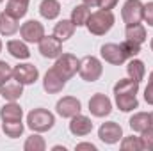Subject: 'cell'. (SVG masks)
Segmentation results:
<instances>
[{
  "label": "cell",
  "instance_id": "6da1fadb",
  "mask_svg": "<svg viewBox=\"0 0 153 151\" xmlns=\"http://www.w3.org/2000/svg\"><path fill=\"white\" fill-rule=\"evenodd\" d=\"M114 14L112 11H105V9H100L96 13H93L85 23L87 30L93 34V36H105L112 27H114Z\"/></svg>",
  "mask_w": 153,
  "mask_h": 151
},
{
  "label": "cell",
  "instance_id": "7a4b0ae2",
  "mask_svg": "<svg viewBox=\"0 0 153 151\" xmlns=\"http://www.w3.org/2000/svg\"><path fill=\"white\" fill-rule=\"evenodd\" d=\"M53 124H55V115L46 109H34L27 114V126L32 132L38 133L48 132L53 128Z\"/></svg>",
  "mask_w": 153,
  "mask_h": 151
},
{
  "label": "cell",
  "instance_id": "3957f363",
  "mask_svg": "<svg viewBox=\"0 0 153 151\" xmlns=\"http://www.w3.org/2000/svg\"><path fill=\"white\" fill-rule=\"evenodd\" d=\"M103 73V66L100 62L98 57L94 55H85L84 59H80V64H78V75L82 80L85 82H96Z\"/></svg>",
  "mask_w": 153,
  "mask_h": 151
},
{
  "label": "cell",
  "instance_id": "277c9868",
  "mask_svg": "<svg viewBox=\"0 0 153 151\" xmlns=\"http://www.w3.org/2000/svg\"><path fill=\"white\" fill-rule=\"evenodd\" d=\"M78 64H80V59H76L75 55H71V53H61L55 59V64L52 68L68 82L71 76H75L78 73Z\"/></svg>",
  "mask_w": 153,
  "mask_h": 151
},
{
  "label": "cell",
  "instance_id": "5b68a950",
  "mask_svg": "<svg viewBox=\"0 0 153 151\" xmlns=\"http://www.w3.org/2000/svg\"><path fill=\"white\" fill-rule=\"evenodd\" d=\"M143 7H144V4L141 0H126L123 4V9H121L123 21L126 25L141 23V20H143Z\"/></svg>",
  "mask_w": 153,
  "mask_h": 151
},
{
  "label": "cell",
  "instance_id": "8992f818",
  "mask_svg": "<svg viewBox=\"0 0 153 151\" xmlns=\"http://www.w3.org/2000/svg\"><path fill=\"white\" fill-rule=\"evenodd\" d=\"M20 36H22V39L25 43H39L45 38V27H43V23H39L38 20H29V21L22 23Z\"/></svg>",
  "mask_w": 153,
  "mask_h": 151
},
{
  "label": "cell",
  "instance_id": "52a82bcc",
  "mask_svg": "<svg viewBox=\"0 0 153 151\" xmlns=\"http://www.w3.org/2000/svg\"><path fill=\"white\" fill-rule=\"evenodd\" d=\"M13 78L18 80L22 85H32L39 78V71L34 64H29V62L18 64L13 68Z\"/></svg>",
  "mask_w": 153,
  "mask_h": 151
},
{
  "label": "cell",
  "instance_id": "ba28073f",
  "mask_svg": "<svg viewBox=\"0 0 153 151\" xmlns=\"http://www.w3.org/2000/svg\"><path fill=\"white\" fill-rule=\"evenodd\" d=\"M89 112L93 114L94 117H107L109 114L112 112V101L105 94L96 93L89 100Z\"/></svg>",
  "mask_w": 153,
  "mask_h": 151
},
{
  "label": "cell",
  "instance_id": "9c48e42d",
  "mask_svg": "<svg viewBox=\"0 0 153 151\" xmlns=\"http://www.w3.org/2000/svg\"><path fill=\"white\" fill-rule=\"evenodd\" d=\"M98 137L105 144H116L123 139V128L114 121H107L98 128Z\"/></svg>",
  "mask_w": 153,
  "mask_h": 151
},
{
  "label": "cell",
  "instance_id": "30bf717a",
  "mask_svg": "<svg viewBox=\"0 0 153 151\" xmlns=\"http://www.w3.org/2000/svg\"><path fill=\"white\" fill-rule=\"evenodd\" d=\"M38 44L41 55L46 59H57L62 53V41L55 36H45Z\"/></svg>",
  "mask_w": 153,
  "mask_h": 151
},
{
  "label": "cell",
  "instance_id": "8fae6325",
  "mask_svg": "<svg viewBox=\"0 0 153 151\" xmlns=\"http://www.w3.org/2000/svg\"><path fill=\"white\" fill-rule=\"evenodd\" d=\"M55 110H57V114H59L61 117L71 119L73 115L80 114L82 103H80V100H76L75 96H64V98H61V100L57 101Z\"/></svg>",
  "mask_w": 153,
  "mask_h": 151
},
{
  "label": "cell",
  "instance_id": "7c38bea8",
  "mask_svg": "<svg viewBox=\"0 0 153 151\" xmlns=\"http://www.w3.org/2000/svg\"><path fill=\"white\" fill-rule=\"evenodd\" d=\"M100 53H102V59L112 66H119L126 61V55L121 48V44H116V43H107L100 48Z\"/></svg>",
  "mask_w": 153,
  "mask_h": 151
},
{
  "label": "cell",
  "instance_id": "4fadbf2b",
  "mask_svg": "<svg viewBox=\"0 0 153 151\" xmlns=\"http://www.w3.org/2000/svg\"><path fill=\"white\" fill-rule=\"evenodd\" d=\"M64 87H66V80L59 75L53 68H50V70L45 73V78H43V89H45L48 94H57V93H61Z\"/></svg>",
  "mask_w": 153,
  "mask_h": 151
},
{
  "label": "cell",
  "instance_id": "5bb4252c",
  "mask_svg": "<svg viewBox=\"0 0 153 151\" xmlns=\"http://www.w3.org/2000/svg\"><path fill=\"white\" fill-rule=\"evenodd\" d=\"M70 132L76 135V137H85L93 132V123L87 115H82V114H76L71 117V123H70Z\"/></svg>",
  "mask_w": 153,
  "mask_h": 151
},
{
  "label": "cell",
  "instance_id": "9a60e30c",
  "mask_svg": "<svg viewBox=\"0 0 153 151\" xmlns=\"http://www.w3.org/2000/svg\"><path fill=\"white\" fill-rule=\"evenodd\" d=\"M22 94H23V85L14 78H9L5 84L0 85V96L7 101H16L22 98Z\"/></svg>",
  "mask_w": 153,
  "mask_h": 151
},
{
  "label": "cell",
  "instance_id": "2e32d148",
  "mask_svg": "<svg viewBox=\"0 0 153 151\" xmlns=\"http://www.w3.org/2000/svg\"><path fill=\"white\" fill-rule=\"evenodd\" d=\"M7 52H9L14 59H18V61H25V59L30 57L29 46L25 44V41H20V39H11V41H7Z\"/></svg>",
  "mask_w": 153,
  "mask_h": 151
},
{
  "label": "cell",
  "instance_id": "e0dca14e",
  "mask_svg": "<svg viewBox=\"0 0 153 151\" xmlns=\"http://www.w3.org/2000/svg\"><path fill=\"white\" fill-rule=\"evenodd\" d=\"M20 30V25H18V20L13 18L11 14H7L5 11L0 13V34L2 36H14L16 32Z\"/></svg>",
  "mask_w": 153,
  "mask_h": 151
},
{
  "label": "cell",
  "instance_id": "ac0fdd59",
  "mask_svg": "<svg viewBox=\"0 0 153 151\" xmlns=\"http://www.w3.org/2000/svg\"><path fill=\"white\" fill-rule=\"evenodd\" d=\"M23 109L16 101H9L0 109V119L2 121H22Z\"/></svg>",
  "mask_w": 153,
  "mask_h": 151
},
{
  "label": "cell",
  "instance_id": "d6986e66",
  "mask_svg": "<svg viewBox=\"0 0 153 151\" xmlns=\"http://www.w3.org/2000/svg\"><path fill=\"white\" fill-rule=\"evenodd\" d=\"M128 124H130V128H132L134 132L143 133L144 130H148V128L152 126V117H150L148 112H135L130 117Z\"/></svg>",
  "mask_w": 153,
  "mask_h": 151
},
{
  "label": "cell",
  "instance_id": "ffe728a7",
  "mask_svg": "<svg viewBox=\"0 0 153 151\" xmlns=\"http://www.w3.org/2000/svg\"><path fill=\"white\" fill-rule=\"evenodd\" d=\"M39 14L45 20H55L61 14V4L57 0H41V4H39Z\"/></svg>",
  "mask_w": 153,
  "mask_h": 151
},
{
  "label": "cell",
  "instance_id": "44dd1931",
  "mask_svg": "<svg viewBox=\"0 0 153 151\" xmlns=\"http://www.w3.org/2000/svg\"><path fill=\"white\" fill-rule=\"evenodd\" d=\"M75 29L76 27L71 20H61V21L55 23V27H53V36L59 38L61 41H68L70 38H73Z\"/></svg>",
  "mask_w": 153,
  "mask_h": 151
},
{
  "label": "cell",
  "instance_id": "7402d4cb",
  "mask_svg": "<svg viewBox=\"0 0 153 151\" xmlns=\"http://www.w3.org/2000/svg\"><path fill=\"white\" fill-rule=\"evenodd\" d=\"M139 91V82L134 78H121L114 85V94H137Z\"/></svg>",
  "mask_w": 153,
  "mask_h": 151
},
{
  "label": "cell",
  "instance_id": "603a6c76",
  "mask_svg": "<svg viewBox=\"0 0 153 151\" xmlns=\"http://www.w3.org/2000/svg\"><path fill=\"white\" fill-rule=\"evenodd\" d=\"M89 16H91V7H87L85 4H80V5L71 9V18L70 20L75 23V27H85Z\"/></svg>",
  "mask_w": 153,
  "mask_h": 151
},
{
  "label": "cell",
  "instance_id": "cb8c5ba5",
  "mask_svg": "<svg viewBox=\"0 0 153 151\" xmlns=\"http://www.w3.org/2000/svg\"><path fill=\"white\" fill-rule=\"evenodd\" d=\"M114 98H116V105L121 112H130V110L139 107V101H137L135 94H114Z\"/></svg>",
  "mask_w": 153,
  "mask_h": 151
},
{
  "label": "cell",
  "instance_id": "d4e9b609",
  "mask_svg": "<svg viewBox=\"0 0 153 151\" xmlns=\"http://www.w3.org/2000/svg\"><path fill=\"white\" fill-rule=\"evenodd\" d=\"M29 11V2H22V0H9L7 5H5V13L11 14L13 18L20 20L27 14Z\"/></svg>",
  "mask_w": 153,
  "mask_h": 151
},
{
  "label": "cell",
  "instance_id": "484cf974",
  "mask_svg": "<svg viewBox=\"0 0 153 151\" xmlns=\"http://www.w3.org/2000/svg\"><path fill=\"white\" fill-rule=\"evenodd\" d=\"M126 73L130 78H134V80H137L139 84L143 82V78L146 75V68H144V62L143 61H139V59H130V62H128V66H126Z\"/></svg>",
  "mask_w": 153,
  "mask_h": 151
},
{
  "label": "cell",
  "instance_id": "4316f807",
  "mask_svg": "<svg viewBox=\"0 0 153 151\" xmlns=\"http://www.w3.org/2000/svg\"><path fill=\"white\" fill-rule=\"evenodd\" d=\"M125 36H126V39H130V41H134V43L143 44V43L146 41V29H144V25H141V23L126 25Z\"/></svg>",
  "mask_w": 153,
  "mask_h": 151
},
{
  "label": "cell",
  "instance_id": "83f0119b",
  "mask_svg": "<svg viewBox=\"0 0 153 151\" xmlns=\"http://www.w3.org/2000/svg\"><path fill=\"white\" fill-rule=\"evenodd\" d=\"M2 130H4V133H5L7 137L18 139V137L23 133L25 124H23L22 121H2Z\"/></svg>",
  "mask_w": 153,
  "mask_h": 151
},
{
  "label": "cell",
  "instance_id": "f1b7e54d",
  "mask_svg": "<svg viewBox=\"0 0 153 151\" xmlns=\"http://www.w3.org/2000/svg\"><path fill=\"white\" fill-rule=\"evenodd\" d=\"M45 148H46V142L41 135H38V132L32 133L30 137H27V141L23 144L25 151H45Z\"/></svg>",
  "mask_w": 153,
  "mask_h": 151
},
{
  "label": "cell",
  "instance_id": "f546056e",
  "mask_svg": "<svg viewBox=\"0 0 153 151\" xmlns=\"http://www.w3.org/2000/svg\"><path fill=\"white\" fill-rule=\"evenodd\" d=\"M119 44H121V48H123L126 59H134V57H137V55L141 53V44H139V43H134V41H130V39H125V41L119 43Z\"/></svg>",
  "mask_w": 153,
  "mask_h": 151
},
{
  "label": "cell",
  "instance_id": "4dcf8cb0",
  "mask_svg": "<svg viewBox=\"0 0 153 151\" xmlns=\"http://www.w3.org/2000/svg\"><path fill=\"white\" fill-rule=\"evenodd\" d=\"M121 150L123 151H141V141H139V137H134V135H130V137H125V139H121Z\"/></svg>",
  "mask_w": 153,
  "mask_h": 151
},
{
  "label": "cell",
  "instance_id": "1f68e13d",
  "mask_svg": "<svg viewBox=\"0 0 153 151\" xmlns=\"http://www.w3.org/2000/svg\"><path fill=\"white\" fill-rule=\"evenodd\" d=\"M139 141H141V148H143V150L153 151V128H152V126L141 133Z\"/></svg>",
  "mask_w": 153,
  "mask_h": 151
},
{
  "label": "cell",
  "instance_id": "d6a6232c",
  "mask_svg": "<svg viewBox=\"0 0 153 151\" xmlns=\"http://www.w3.org/2000/svg\"><path fill=\"white\" fill-rule=\"evenodd\" d=\"M9 78H13V68L5 61H0V85L5 84Z\"/></svg>",
  "mask_w": 153,
  "mask_h": 151
},
{
  "label": "cell",
  "instance_id": "836d02e7",
  "mask_svg": "<svg viewBox=\"0 0 153 151\" xmlns=\"http://www.w3.org/2000/svg\"><path fill=\"white\" fill-rule=\"evenodd\" d=\"M143 20L153 27V2H148V4H144V7H143Z\"/></svg>",
  "mask_w": 153,
  "mask_h": 151
},
{
  "label": "cell",
  "instance_id": "e575fe53",
  "mask_svg": "<svg viewBox=\"0 0 153 151\" xmlns=\"http://www.w3.org/2000/svg\"><path fill=\"white\" fill-rule=\"evenodd\" d=\"M144 100L148 105H153V71L150 73V78H148V85L144 89Z\"/></svg>",
  "mask_w": 153,
  "mask_h": 151
},
{
  "label": "cell",
  "instance_id": "d590c367",
  "mask_svg": "<svg viewBox=\"0 0 153 151\" xmlns=\"http://www.w3.org/2000/svg\"><path fill=\"white\" fill-rule=\"evenodd\" d=\"M119 0H100V9H105V11H112L116 5H117Z\"/></svg>",
  "mask_w": 153,
  "mask_h": 151
},
{
  "label": "cell",
  "instance_id": "8d00e7d4",
  "mask_svg": "<svg viewBox=\"0 0 153 151\" xmlns=\"http://www.w3.org/2000/svg\"><path fill=\"white\" fill-rule=\"evenodd\" d=\"M76 151H82V150H89V151H96V146L94 144H91V142H80V144H76L75 146Z\"/></svg>",
  "mask_w": 153,
  "mask_h": 151
},
{
  "label": "cell",
  "instance_id": "74e56055",
  "mask_svg": "<svg viewBox=\"0 0 153 151\" xmlns=\"http://www.w3.org/2000/svg\"><path fill=\"white\" fill-rule=\"evenodd\" d=\"M82 4H85L87 7H100V0H82Z\"/></svg>",
  "mask_w": 153,
  "mask_h": 151
},
{
  "label": "cell",
  "instance_id": "f35d334b",
  "mask_svg": "<svg viewBox=\"0 0 153 151\" xmlns=\"http://www.w3.org/2000/svg\"><path fill=\"white\" fill-rule=\"evenodd\" d=\"M66 151V148H64V146H53V151Z\"/></svg>",
  "mask_w": 153,
  "mask_h": 151
},
{
  "label": "cell",
  "instance_id": "ab89813d",
  "mask_svg": "<svg viewBox=\"0 0 153 151\" xmlns=\"http://www.w3.org/2000/svg\"><path fill=\"white\" fill-rule=\"evenodd\" d=\"M150 48H152V52H153V38H152V41H150Z\"/></svg>",
  "mask_w": 153,
  "mask_h": 151
},
{
  "label": "cell",
  "instance_id": "60d3db41",
  "mask_svg": "<svg viewBox=\"0 0 153 151\" xmlns=\"http://www.w3.org/2000/svg\"><path fill=\"white\" fill-rule=\"evenodd\" d=\"M2 48H4V44H2V39H0V53H2Z\"/></svg>",
  "mask_w": 153,
  "mask_h": 151
},
{
  "label": "cell",
  "instance_id": "b9f144b4",
  "mask_svg": "<svg viewBox=\"0 0 153 151\" xmlns=\"http://www.w3.org/2000/svg\"><path fill=\"white\" fill-rule=\"evenodd\" d=\"M150 117H152V128H153V112L150 114Z\"/></svg>",
  "mask_w": 153,
  "mask_h": 151
},
{
  "label": "cell",
  "instance_id": "7bdbcfd3",
  "mask_svg": "<svg viewBox=\"0 0 153 151\" xmlns=\"http://www.w3.org/2000/svg\"><path fill=\"white\" fill-rule=\"evenodd\" d=\"M22 2H29V0H22Z\"/></svg>",
  "mask_w": 153,
  "mask_h": 151
},
{
  "label": "cell",
  "instance_id": "ee69618b",
  "mask_svg": "<svg viewBox=\"0 0 153 151\" xmlns=\"http://www.w3.org/2000/svg\"><path fill=\"white\" fill-rule=\"evenodd\" d=\"M2 2H4V0H0V4H2Z\"/></svg>",
  "mask_w": 153,
  "mask_h": 151
}]
</instances>
